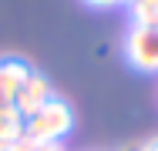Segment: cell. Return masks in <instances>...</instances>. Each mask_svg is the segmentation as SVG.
<instances>
[{"mask_svg":"<svg viewBox=\"0 0 158 151\" xmlns=\"http://www.w3.org/2000/svg\"><path fill=\"white\" fill-rule=\"evenodd\" d=\"M71 128H74V111L61 97H51L40 111H34L31 118L24 121V134H31L40 145H61L71 134Z\"/></svg>","mask_w":158,"mask_h":151,"instance_id":"cell-1","label":"cell"},{"mask_svg":"<svg viewBox=\"0 0 158 151\" xmlns=\"http://www.w3.org/2000/svg\"><path fill=\"white\" fill-rule=\"evenodd\" d=\"M125 57L135 71L158 74V27H138L131 24L125 37Z\"/></svg>","mask_w":158,"mask_h":151,"instance_id":"cell-2","label":"cell"},{"mask_svg":"<svg viewBox=\"0 0 158 151\" xmlns=\"http://www.w3.org/2000/svg\"><path fill=\"white\" fill-rule=\"evenodd\" d=\"M54 97V91H51V81L40 74V71H31V77L20 84V91H17V97H14V108L24 114V121L31 118L34 111H40L47 101Z\"/></svg>","mask_w":158,"mask_h":151,"instance_id":"cell-3","label":"cell"},{"mask_svg":"<svg viewBox=\"0 0 158 151\" xmlns=\"http://www.w3.org/2000/svg\"><path fill=\"white\" fill-rule=\"evenodd\" d=\"M31 64L27 60H17V57H3L0 60V108H10L20 84L31 77Z\"/></svg>","mask_w":158,"mask_h":151,"instance_id":"cell-4","label":"cell"},{"mask_svg":"<svg viewBox=\"0 0 158 151\" xmlns=\"http://www.w3.org/2000/svg\"><path fill=\"white\" fill-rule=\"evenodd\" d=\"M24 134V114L10 104V108H0V138L7 145H14L17 138Z\"/></svg>","mask_w":158,"mask_h":151,"instance_id":"cell-5","label":"cell"},{"mask_svg":"<svg viewBox=\"0 0 158 151\" xmlns=\"http://www.w3.org/2000/svg\"><path fill=\"white\" fill-rule=\"evenodd\" d=\"M131 24L158 27V0H135L131 3Z\"/></svg>","mask_w":158,"mask_h":151,"instance_id":"cell-6","label":"cell"},{"mask_svg":"<svg viewBox=\"0 0 158 151\" xmlns=\"http://www.w3.org/2000/svg\"><path fill=\"white\" fill-rule=\"evenodd\" d=\"M84 3H91V7H118L121 0H84Z\"/></svg>","mask_w":158,"mask_h":151,"instance_id":"cell-7","label":"cell"},{"mask_svg":"<svg viewBox=\"0 0 158 151\" xmlns=\"http://www.w3.org/2000/svg\"><path fill=\"white\" fill-rule=\"evenodd\" d=\"M138 151H158V138H152V141H145Z\"/></svg>","mask_w":158,"mask_h":151,"instance_id":"cell-8","label":"cell"},{"mask_svg":"<svg viewBox=\"0 0 158 151\" xmlns=\"http://www.w3.org/2000/svg\"><path fill=\"white\" fill-rule=\"evenodd\" d=\"M34 151H64V145H37Z\"/></svg>","mask_w":158,"mask_h":151,"instance_id":"cell-9","label":"cell"},{"mask_svg":"<svg viewBox=\"0 0 158 151\" xmlns=\"http://www.w3.org/2000/svg\"><path fill=\"white\" fill-rule=\"evenodd\" d=\"M0 151H10V145H7V141H3V138H0Z\"/></svg>","mask_w":158,"mask_h":151,"instance_id":"cell-10","label":"cell"},{"mask_svg":"<svg viewBox=\"0 0 158 151\" xmlns=\"http://www.w3.org/2000/svg\"><path fill=\"white\" fill-rule=\"evenodd\" d=\"M121 3H128V7H131V3H135V0H121Z\"/></svg>","mask_w":158,"mask_h":151,"instance_id":"cell-11","label":"cell"}]
</instances>
